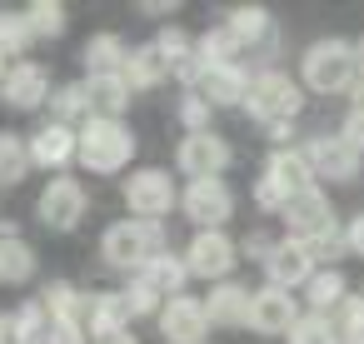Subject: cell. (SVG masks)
I'll list each match as a JSON object with an SVG mask.
<instances>
[{"mask_svg": "<svg viewBox=\"0 0 364 344\" xmlns=\"http://www.w3.org/2000/svg\"><path fill=\"white\" fill-rule=\"evenodd\" d=\"M135 155V135L120 125V120H105V115H90L80 130H75V160L90 170V175H120Z\"/></svg>", "mask_w": 364, "mask_h": 344, "instance_id": "obj_1", "label": "cell"}, {"mask_svg": "<svg viewBox=\"0 0 364 344\" xmlns=\"http://www.w3.org/2000/svg\"><path fill=\"white\" fill-rule=\"evenodd\" d=\"M180 120L190 125V135H200V130H210V105H205L200 95H190V100L180 105Z\"/></svg>", "mask_w": 364, "mask_h": 344, "instance_id": "obj_39", "label": "cell"}, {"mask_svg": "<svg viewBox=\"0 0 364 344\" xmlns=\"http://www.w3.org/2000/svg\"><path fill=\"white\" fill-rule=\"evenodd\" d=\"M120 80L130 85V95H135V90H155V85L165 80V65H160V55H155V45H140V50H125V60H120Z\"/></svg>", "mask_w": 364, "mask_h": 344, "instance_id": "obj_23", "label": "cell"}, {"mask_svg": "<svg viewBox=\"0 0 364 344\" xmlns=\"http://www.w3.org/2000/svg\"><path fill=\"white\" fill-rule=\"evenodd\" d=\"M235 259H240V244L225 230H200L190 240V249H185V274H200V279H215L220 284V279H230Z\"/></svg>", "mask_w": 364, "mask_h": 344, "instance_id": "obj_6", "label": "cell"}, {"mask_svg": "<svg viewBox=\"0 0 364 344\" xmlns=\"http://www.w3.org/2000/svg\"><path fill=\"white\" fill-rule=\"evenodd\" d=\"M80 110H90L85 85H65V90H55V125H70Z\"/></svg>", "mask_w": 364, "mask_h": 344, "instance_id": "obj_35", "label": "cell"}, {"mask_svg": "<svg viewBox=\"0 0 364 344\" xmlns=\"http://www.w3.org/2000/svg\"><path fill=\"white\" fill-rule=\"evenodd\" d=\"M105 344H135V339H130V334H120V339H105Z\"/></svg>", "mask_w": 364, "mask_h": 344, "instance_id": "obj_43", "label": "cell"}, {"mask_svg": "<svg viewBox=\"0 0 364 344\" xmlns=\"http://www.w3.org/2000/svg\"><path fill=\"white\" fill-rule=\"evenodd\" d=\"M289 344H339V339H334L329 314H299L289 324Z\"/></svg>", "mask_w": 364, "mask_h": 344, "instance_id": "obj_34", "label": "cell"}, {"mask_svg": "<svg viewBox=\"0 0 364 344\" xmlns=\"http://www.w3.org/2000/svg\"><path fill=\"white\" fill-rule=\"evenodd\" d=\"M0 80H6V60H0Z\"/></svg>", "mask_w": 364, "mask_h": 344, "instance_id": "obj_44", "label": "cell"}, {"mask_svg": "<svg viewBox=\"0 0 364 344\" xmlns=\"http://www.w3.org/2000/svg\"><path fill=\"white\" fill-rule=\"evenodd\" d=\"M120 299H125L130 319H135V314H160V294H155L150 284H140V279H130V289H120Z\"/></svg>", "mask_w": 364, "mask_h": 344, "instance_id": "obj_36", "label": "cell"}, {"mask_svg": "<svg viewBox=\"0 0 364 344\" xmlns=\"http://www.w3.org/2000/svg\"><path fill=\"white\" fill-rule=\"evenodd\" d=\"M180 210L200 225V230H220L235 215V195L225 180H190V190L180 195Z\"/></svg>", "mask_w": 364, "mask_h": 344, "instance_id": "obj_10", "label": "cell"}, {"mask_svg": "<svg viewBox=\"0 0 364 344\" xmlns=\"http://www.w3.org/2000/svg\"><path fill=\"white\" fill-rule=\"evenodd\" d=\"M245 254H255V259H269V249H274V240L269 235H245V244H240Z\"/></svg>", "mask_w": 364, "mask_h": 344, "instance_id": "obj_41", "label": "cell"}, {"mask_svg": "<svg viewBox=\"0 0 364 344\" xmlns=\"http://www.w3.org/2000/svg\"><path fill=\"white\" fill-rule=\"evenodd\" d=\"M31 150V165H46V170H60V165H70L75 160V130L70 125H46V130H36V140L26 145Z\"/></svg>", "mask_w": 364, "mask_h": 344, "instance_id": "obj_19", "label": "cell"}, {"mask_svg": "<svg viewBox=\"0 0 364 344\" xmlns=\"http://www.w3.org/2000/svg\"><path fill=\"white\" fill-rule=\"evenodd\" d=\"M175 200L180 195H175V180L165 170H135L125 180V205H130L135 220H160V215H170Z\"/></svg>", "mask_w": 364, "mask_h": 344, "instance_id": "obj_9", "label": "cell"}, {"mask_svg": "<svg viewBox=\"0 0 364 344\" xmlns=\"http://www.w3.org/2000/svg\"><path fill=\"white\" fill-rule=\"evenodd\" d=\"M36 279V249L6 225L0 230V284H26Z\"/></svg>", "mask_w": 364, "mask_h": 344, "instance_id": "obj_22", "label": "cell"}, {"mask_svg": "<svg viewBox=\"0 0 364 344\" xmlns=\"http://www.w3.org/2000/svg\"><path fill=\"white\" fill-rule=\"evenodd\" d=\"M21 16H26L31 36H60L65 31V6H60V0H36V6L21 11Z\"/></svg>", "mask_w": 364, "mask_h": 344, "instance_id": "obj_32", "label": "cell"}, {"mask_svg": "<svg viewBox=\"0 0 364 344\" xmlns=\"http://www.w3.org/2000/svg\"><path fill=\"white\" fill-rule=\"evenodd\" d=\"M195 55H200V75H205V70H215V65H235L240 41H235L225 26H215V31H205V36L195 41Z\"/></svg>", "mask_w": 364, "mask_h": 344, "instance_id": "obj_27", "label": "cell"}, {"mask_svg": "<svg viewBox=\"0 0 364 344\" xmlns=\"http://www.w3.org/2000/svg\"><path fill=\"white\" fill-rule=\"evenodd\" d=\"M0 344H26V334H21V319H16V309H11V314H0Z\"/></svg>", "mask_w": 364, "mask_h": 344, "instance_id": "obj_40", "label": "cell"}, {"mask_svg": "<svg viewBox=\"0 0 364 344\" xmlns=\"http://www.w3.org/2000/svg\"><path fill=\"white\" fill-rule=\"evenodd\" d=\"M344 145H349L354 155H364V90H359V105H354L349 120H344Z\"/></svg>", "mask_w": 364, "mask_h": 344, "instance_id": "obj_38", "label": "cell"}, {"mask_svg": "<svg viewBox=\"0 0 364 344\" xmlns=\"http://www.w3.org/2000/svg\"><path fill=\"white\" fill-rule=\"evenodd\" d=\"M344 249H349V254H364V215L349 220V230H344Z\"/></svg>", "mask_w": 364, "mask_h": 344, "instance_id": "obj_42", "label": "cell"}, {"mask_svg": "<svg viewBox=\"0 0 364 344\" xmlns=\"http://www.w3.org/2000/svg\"><path fill=\"white\" fill-rule=\"evenodd\" d=\"M31 26H26V16H11V11H0V60L6 55H26L31 50Z\"/></svg>", "mask_w": 364, "mask_h": 344, "instance_id": "obj_33", "label": "cell"}, {"mask_svg": "<svg viewBox=\"0 0 364 344\" xmlns=\"http://www.w3.org/2000/svg\"><path fill=\"white\" fill-rule=\"evenodd\" d=\"M85 100H90V110H95V115H105V120H120V110L130 105V85L120 80V70H115V75H90V85H85Z\"/></svg>", "mask_w": 364, "mask_h": 344, "instance_id": "obj_24", "label": "cell"}, {"mask_svg": "<svg viewBox=\"0 0 364 344\" xmlns=\"http://www.w3.org/2000/svg\"><path fill=\"white\" fill-rule=\"evenodd\" d=\"M264 269H269V284H274V289H294V284H309V274H314V254H309L304 240H274Z\"/></svg>", "mask_w": 364, "mask_h": 344, "instance_id": "obj_16", "label": "cell"}, {"mask_svg": "<svg viewBox=\"0 0 364 344\" xmlns=\"http://www.w3.org/2000/svg\"><path fill=\"white\" fill-rule=\"evenodd\" d=\"M85 329L100 334V344H105V339H120V334L130 329V309H125L120 289H105V294H95V299L85 304Z\"/></svg>", "mask_w": 364, "mask_h": 344, "instance_id": "obj_18", "label": "cell"}, {"mask_svg": "<svg viewBox=\"0 0 364 344\" xmlns=\"http://www.w3.org/2000/svg\"><path fill=\"white\" fill-rule=\"evenodd\" d=\"M354 75H359V60L349 41H314L304 50V85L314 95H339L354 85Z\"/></svg>", "mask_w": 364, "mask_h": 344, "instance_id": "obj_3", "label": "cell"}, {"mask_svg": "<svg viewBox=\"0 0 364 344\" xmlns=\"http://www.w3.org/2000/svg\"><path fill=\"white\" fill-rule=\"evenodd\" d=\"M80 55H85V70H90V75H115L120 60H125V41H120L115 31H100V36L85 41Z\"/></svg>", "mask_w": 364, "mask_h": 344, "instance_id": "obj_26", "label": "cell"}, {"mask_svg": "<svg viewBox=\"0 0 364 344\" xmlns=\"http://www.w3.org/2000/svg\"><path fill=\"white\" fill-rule=\"evenodd\" d=\"M100 254L115 269H145L155 254H165V230L160 220H120L100 235Z\"/></svg>", "mask_w": 364, "mask_h": 344, "instance_id": "obj_2", "label": "cell"}, {"mask_svg": "<svg viewBox=\"0 0 364 344\" xmlns=\"http://www.w3.org/2000/svg\"><path fill=\"white\" fill-rule=\"evenodd\" d=\"M135 279H140V284H150L160 299H165V294L175 299V294L185 289V279H190V274H185V259H175V254H155L145 269H135Z\"/></svg>", "mask_w": 364, "mask_h": 344, "instance_id": "obj_25", "label": "cell"}, {"mask_svg": "<svg viewBox=\"0 0 364 344\" xmlns=\"http://www.w3.org/2000/svg\"><path fill=\"white\" fill-rule=\"evenodd\" d=\"M155 55H160L165 75H175V80H200V55H195V41H190L180 26H165V31H160Z\"/></svg>", "mask_w": 364, "mask_h": 344, "instance_id": "obj_17", "label": "cell"}, {"mask_svg": "<svg viewBox=\"0 0 364 344\" xmlns=\"http://www.w3.org/2000/svg\"><path fill=\"white\" fill-rule=\"evenodd\" d=\"M294 319H299V309H294V294H289V289L264 284V289L250 294V314H245V324H250L255 334H289Z\"/></svg>", "mask_w": 364, "mask_h": 344, "instance_id": "obj_12", "label": "cell"}, {"mask_svg": "<svg viewBox=\"0 0 364 344\" xmlns=\"http://www.w3.org/2000/svg\"><path fill=\"white\" fill-rule=\"evenodd\" d=\"M0 100H6L11 110H36V105H46V100H50V75H46V65H36V60L11 65L6 80H0Z\"/></svg>", "mask_w": 364, "mask_h": 344, "instance_id": "obj_15", "label": "cell"}, {"mask_svg": "<svg viewBox=\"0 0 364 344\" xmlns=\"http://www.w3.org/2000/svg\"><path fill=\"white\" fill-rule=\"evenodd\" d=\"M304 289H309V304H314V314H324V309H339V299H344V274H339V269H314Z\"/></svg>", "mask_w": 364, "mask_h": 344, "instance_id": "obj_29", "label": "cell"}, {"mask_svg": "<svg viewBox=\"0 0 364 344\" xmlns=\"http://www.w3.org/2000/svg\"><path fill=\"white\" fill-rule=\"evenodd\" d=\"M200 304H205V319H210V324L240 329V324H245V314H250V289H240V284L220 279V284L210 289V299H200Z\"/></svg>", "mask_w": 364, "mask_h": 344, "instance_id": "obj_21", "label": "cell"}, {"mask_svg": "<svg viewBox=\"0 0 364 344\" xmlns=\"http://www.w3.org/2000/svg\"><path fill=\"white\" fill-rule=\"evenodd\" d=\"M225 31H230V36L240 41V50H245V45H255V41H264V31H269V11H264V6H240V11H230Z\"/></svg>", "mask_w": 364, "mask_h": 344, "instance_id": "obj_28", "label": "cell"}, {"mask_svg": "<svg viewBox=\"0 0 364 344\" xmlns=\"http://www.w3.org/2000/svg\"><path fill=\"white\" fill-rule=\"evenodd\" d=\"M41 344H85V319H50Z\"/></svg>", "mask_w": 364, "mask_h": 344, "instance_id": "obj_37", "label": "cell"}, {"mask_svg": "<svg viewBox=\"0 0 364 344\" xmlns=\"http://www.w3.org/2000/svg\"><path fill=\"white\" fill-rule=\"evenodd\" d=\"M26 170H31V150H26L16 135H0V190L21 185V180H26Z\"/></svg>", "mask_w": 364, "mask_h": 344, "instance_id": "obj_30", "label": "cell"}, {"mask_svg": "<svg viewBox=\"0 0 364 344\" xmlns=\"http://www.w3.org/2000/svg\"><path fill=\"white\" fill-rule=\"evenodd\" d=\"M160 334L170 344H205V334H210L205 304L190 299V294H175L170 304H160Z\"/></svg>", "mask_w": 364, "mask_h": 344, "instance_id": "obj_14", "label": "cell"}, {"mask_svg": "<svg viewBox=\"0 0 364 344\" xmlns=\"http://www.w3.org/2000/svg\"><path fill=\"white\" fill-rule=\"evenodd\" d=\"M279 215L289 220V235H294V240H304V244L334 230V210H329V200H324V190H319V185L299 190V195H294Z\"/></svg>", "mask_w": 364, "mask_h": 344, "instance_id": "obj_11", "label": "cell"}, {"mask_svg": "<svg viewBox=\"0 0 364 344\" xmlns=\"http://www.w3.org/2000/svg\"><path fill=\"white\" fill-rule=\"evenodd\" d=\"M314 185V175H309V165H304V155L299 150H274L269 160H264V175H259V185H255V205L259 210H284L299 190H309Z\"/></svg>", "mask_w": 364, "mask_h": 344, "instance_id": "obj_5", "label": "cell"}, {"mask_svg": "<svg viewBox=\"0 0 364 344\" xmlns=\"http://www.w3.org/2000/svg\"><path fill=\"white\" fill-rule=\"evenodd\" d=\"M334 324V339L339 344H364V299H339V319H329Z\"/></svg>", "mask_w": 364, "mask_h": 344, "instance_id": "obj_31", "label": "cell"}, {"mask_svg": "<svg viewBox=\"0 0 364 344\" xmlns=\"http://www.w3.org/2000/svg\"><path fill=\"white\" fill-rule=\"evenodd\" d=\"M299 155H304L309 175H324V180H354L359 175V155L344 145V135H314Z\"/></svg>", "mask_w": 364, "mask_h": 344, "instance_id": "obj_13", "label": "cell"}, {"mask_svg": "<svg viewBox=\"0 0 364 344\" xmlns=\"http://www.w3.org/2000/svg\"><path fill=\"white\" fill-rule=\"evenodd\" d=\"M36 215H41L46 230H75L80 215H85V185H80L75 175H55V180L41 190Z\"/></svg>", "mask_w": 364, "mask_h": 344, "instance_id": "obj_8", "label": "cell"}, {"mask_svg": "<svg viewBox=\"0 0 364 344\" xmlns=\"http://www.w3.org/2000/svg\"><path fill=\"white\" fill-rule=\"evenodd\" d=\"M230 160H235V150H230L215 130L185 135L180 150H175V165H180V175H190V180H220Z\"/></svg>", "mask_w": 364, "mask_h": 344, "instance_id": "obj_7", "label": "cell"}, {"mask_svg": "<svg viewBox=\"0 0 364 344\" xmlns=\"http://www.w3.org/2000/svg\"><path fill=\"white\" fill-rule=\"evenodd\" d=\"M245 90H250V75L240 65H215L200 75V100L205 105H245Z\"/></svg>", "mask_w": 364, "mask_h": 344, "instance_id": "obj_20", "label": "cell"}, {"mask_svg": "<svg viewBox=\"0 0 364 344\" xmlns=\"http://www.w3.org/2000/svg\"><path fill=\"white\" fill-rule=\"evenodd\" d=\"M245 110H250L259 125H289V120L304 110V95H299V85H294L284 70H264V75L250 80Z\"/></svg>", "mask_w": 364, "mask_h": 344, "instance_id": "obj_4", "label": "cell"}]
</instances>
